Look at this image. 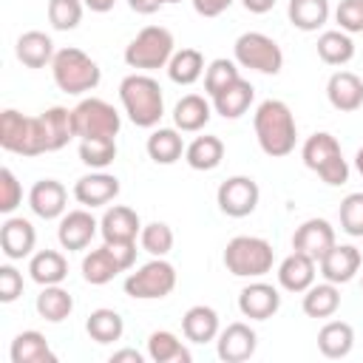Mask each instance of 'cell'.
<instances>
[{"label": "cell", "mask_w": 363, "mask_h": 363, "mask_svg": "<svg viewBox=\"0 0 363 363\" xmlns=\"http://www.w3.org/2000/svg\"><path fill=\"white\" fill-rule=\"evenodd\" d=\"M252 128H255V139H258V145H261V150L267 156L281 159V156H289L295 150L298 125H295V116H292V111H289L286 102H281V99H264L255 108Z\"/></svg>", "instance_id": "obj_1"}, {"label": "cell", "mask_w": 363, "mask_h": 363, "mask_svg": "<svg viewBox=\"0 0 363 363\" xmlns=\"http://www.w3.org/2000/svg\"><path fill=\"white\" fill-rule=\"evenodd\" d=\"M119 99L136 128H156L164 116V94L150 74H128L119 82Z\"/></svg>", "instance_id": "obj_2"}, {"label": "cell", "mask_w": 363, "mask_h": 363, "mask_svg": "<svg viewBox=\"0 0 363 363\" xmlns=\"http://www.w3.org/2000/svg\"><path fill=\"white\" fill-rule=\"evenodd\" d=\"M275 252L267 238L258 235H235L227 241L224 250V267L235 278H261L272 269Z\"/></svg>", "instance_id": "obj_3"}, {"label": "cell", "mask_w": 363, "mask_h": 363, "mask_svg": "<svg viewBox=\"0 0 363 363\" xmlns=\"http://www.w3.org/2000/svg\"><path fill=\"white\" fill-rule=\"evenodd\" d=\"M51 74H54V82L60 91L65 94H85V91H94L102 79V71L99 65L79 48L68 45V48H60L51 60Z\"/></svg>", "instance_id": "obj_4"}, {"label": "cell", "mask_w": 363, "mask_h": 363, "mask_svg": "<svg viewBox=\"0 0 363 363\" xmlns=\"http://www.w3.org/2000/svg\"><path fill=\"white\" fill-rule=\"evenodd\" d=\"M301 156H303V164L309 170H315L326 184L337 187V184H346L349 182V164L343 159V150H340V142L326 133V130H318L312 133L303 147H301Z\"/></svg>", "instance_id": "obj_5"}, {"label": "cell", "mask_w": 363, "mask_h": 363, "mask_svg": "<svg viewBox=\"0 0 363 363\" xmlns=\"http://www.w3.org/2000/svg\"><path fill=\"white\" fill-rule=\"evenodd\" d=\"M173 34L164 26H145L125 48V62L136 71H156L167 68L170 57L176 54L173 48Z\"/></svg>", "instance_id": "obj_6"}, {"label": "cell", "mask_w": 363, "mask_h": 363, "mask_svg": "<svg viewBox=\"0 0 363 363\" xmlns=\"http://www.w3.org/2000/svg\"><path fill=\"white\" fill-rule=\"evenodd\" d=\"M71 122H74V133L79 139H102V136L116 139V133L122 128L116 108L99 96H88V99L77 102L71 108Z\"/></svg>", "instance_id": "obj_7"}, {"label": "cell", "mask_w": 363, "mask_h": 363, "mask_svg": "<svg viewBox=\"0 0 363 363\" xmlns=\"http://www.w3.org/2000/svg\"><path fill=\"white\" fill-rule=\"evenodd\" d=\"M233 57L241 68H250V71H258V74H278L284 68V51L281 45L261 34V31H244L235 45H233Z\"/></svg>", "instance_id": "obj_8"}, {"label": "cell", "mask_w": 363, "mask_h": 363, "mask_svg": "<svg viewBox=\"0 0 363 363\" xmlns=\"http://www.w3.org/2000/svg\"><path fill=\"white\" fill-rule=\"evenodd\" d=\"M173 289H176V267L164 258H153L125 278V295L136 301H159L167 298Z\"/></svg>", "instance_id": "obj_9"}, {"label": "cell", "mask_w": 363, "mask_h": 363, "mask_svg": "<svg viewBox=\"0 0 363 363\" xmlns=\"http://www.w3.org/2000/svg\"><path fill=\"white\" fill-rule=\"evenodd\" d=\"M0 147L17 156H40L43 139L37 128V116H23L14 108H6L0 113Z\"/></svg>", "instance_id": "obj_10"}, {"label": "cell", "mask_w": 363, "mask_h": 363, "mask_svg": "<svg viewBox=\"0 0 363 363\" xmlns=\"http://www.w3.org/2000/svg\"><path fill=\"white\" fill-rule=\"evenodd\" d=\"M258 199H261L258 182L250 179V176H230V179H224L218 184V193H216L218 210L224 216H230V218L250 216L258 207Z\"/></svg>", "instance_id": "obj_11"}, {"label": "cell", "mask_w": 363, "mask_h": 363, "mask_svg": "<svg viewBox=\"0 0 363 363\" xmlns=\"http://www.w3.org/2000/svg\"><path fill=\"white\" fill-rule=\"evenodd\" d=\"M335 244H337V241H335V227H332L326 218H306V221L295 230V235H292V250L309 255V258L318 261V264H320V258H323Z\"/></svg>", "instance_id": "obj_12"}, {"label": "cell", "mask_w": 363, "mask_h": 363, "mask_svg": "<svg viewBox=\"0 0 363 363\" xmlns=\"http://www.w3.org/2000/svg\"><path fill=\"white\" fill-rule=\"evenodd\" d=\"M255 346H258V335L255 329H250V323H230L227 329L218 332L216 337V352L224 363H244L255 354Z\"/></svg>", "instance_id": "obj_13"}, {"label": "cell", "mask_w": 363, "mask_h": 363, "mask_svg": "<svg viewBox=\"0 0 363 363\" xmlns=\"http://www.w3.org/2000/svg\"><path fill=\"white\" fill-rule=\"evenodd\" d=\"M34 244H37V230L28 218H20V216H9L3 224H0V250L9 261H23L34 252Z\"/></svg>", "instance_id": "obj_14"}, {"label": "cell", "mask_w": 363, "mask_h": 363, "mask_svg": "<svg viewBox=\"0 0 363 363\" xmlns=\"http://www.w3.org/2000/svg\"><path fill=\"white\" fill-rule=\"evenodd\" d=\"M119 196V179L113 173H105V170H96V173H88L82 179H77L74 184V199L94 210V207H105L111 204L113 199Z\"/></svg>", "instance_id": "obj_15"}, {"label": "cell", "mask_w": 363, "mask_h": 363, "mask_svg": "<svg viewBox=\"0 0 363 363\" xmlns=\"http://www.w3.org/2000/svg\"><path fill=\"white\" fill-rule=\"evenodd\" d=\"M28 207H31L34 216H40L45 221L62 218L65 216V207H68V190L57 179H40L28 190Z\"/></svg>", "instance_id": "obj_16"}, {"label": "cell", "mask_w": 363, "mask_h": 363, "mask_svg": "<svg viewBox=\"0 0 363 363\" xmlns=\"http://www.w3.org/2000/svg\"><path fill=\"white\" fill-rule=\"evenodd\" d=\"M238 309L250 320H267L281 309V295L272 284L252 281L238 292Z\"/></svg>", "instance_id": "obj_17"}, {"label": "cell", "mask_w": 363, "mask_h": 363, "mask_svg": "<svg viewBox=\"0 0 363 363\" xmlns=\"http://www.w3.org/2000/svg\"><path fill=\"white\" fill-rule=\"evenodd\" d=\"M37 128H40V139H43V150L54 153L60 147H65L77 133H74V122H71V111L62 105H54L48 111H43L37 116Z\"/></svg>", "instance_id": "obj_18"}, {"label": "cell", "mask_w": 363, "mask_h": 363, "mask_svg": "<svg viewBox=\"0 0 363 363\" xmlns=\"http://www.w3.org/2000/svg\"><path fill=\"white\" fill-rule=\"evenodd\" d=\"M99 230V221L88 213V210H71L60 218V227H57V238L62 244V250L68 252H77V250H85L94 235Z\"/></svg>", "instance_id": "obj_19"}, {"label": "cell", "mask_w": 363, "mask_h": 363, "mask_svg": "<svg viewBox=\"0 0 363 363\" xmlns=\"http://www.w3.org/2000/svg\"><path fill=\"white\" fill-rule=\"evenodd\" d=\"M99 233L105 238V244H119V241H136V235L142 233V221L136 216V210L125 207V204H113L105 210V216L99 218Z\"/></svg>", "instance_id": "obj_20"}, {"label": "cell", "mask_w": 363, "mask_h": 363, "mask_svg": "<svg viewBox=\"0 0 363 363\" xmlns=\"http://www.w3.org/2000/svg\"><path fill=\"white\" fill-rule=\"evenodd\" d=\"M320 275L323 281L332 284H349L360 272V250L352 244H335L323 258H320Z\"/></svg>", "instance_id": "obj_21"}, {"label": "cell", "mask_w": 363, "mask_h": 363, "mask_svg": "<svg viewBox=\"0 0 363 363\" xmlns=\"http://www.w3.org/2000/svg\"><path fill=\"white\" fill-rule=\"evenodd\" d=\"M326 96L335 111L352 113L363 105V79L352 71H335L326 82Z\"/></svg>", "instance_id": "obj_22"}, {"label": "cell", "mask_w": 363, "mask_h": 363, "mask_svg": "<svg viewBox=\"0 0 363 363\" xmlns=\"http://www.w3.org/2000/svg\"><path fill=\"white\" fill-rule=\"evenodd\" d=\"M315 267L318 261H312L309 255L292 250L281 264H278V284L286 292H306L315 284Z\"/></svg>", "instance_id": "obj_23"}, {"label": "cell", "mask_w": 363, "mask_h": 363, "mask_svg": "<svg viewBox=\"0 0 363 363\" xmlns=\"http://www.w3.org/2000/svg\"><path fill=\"white\" fill-rule=\"evenodd\" d=\"M14 54H17V60L26 68H45V65H51V60H54L57 51H54V43H51V37L45 31L31 28V31H23L17 37Z\"/></svg>", "instance_id": "obj_24"}, {"label": "cell", "mask_w": 363, "mask_h": 363, "mask_svg": "<svg viewBox=\"0 0 363 363\" xmlns=\"http://www.w3.org/2000/svg\"><path fill=\"white\" fill-rule=\"evenodd\" d=\"M182 332L190 343H210L218 337V315L213 306H204V303H196L184 312L182 318Z\"/></svg>", "instance_id": "obj_25"}, {"label": "cell", "mask_w": 363, "mask_h": 363, "mask_svg": "<svg viewBox=\"0 0 363 363\" xmlns=\"http://www.w3.org/2000/svg\"><path fill=\"white\" fill-rule=\"evenodd\" d=\"M11 363H57V354L51 352L48 340L37 329H26L11 340L9 349Z\"/></svg>", "instance_id": "obj_26"}, {"label": "cell", "mask_w": 363, "mask_h": 363, "mask_svg": "<svg viewBox=\"0 0 363 363\" xmlns=\"http://www.w3.org/2000/svg\"><path fill=\"white\" fill-rule=\"evenodd\" d=\"M28 275L34 284L40 286H51V284H62L68 278V261L62 252L57 250H40L31 255L28 261Z\"/></svg>", "instance_id": "obj_27"}, {"label": "cell", "mask_w": 363, "mask_h": 363, "mask_svg": "<svg viewBox=\"0 0 363 363\" xmlns=\"http://www.w3.org/2000/svg\"><path fill=\"white\" fill-rule=\"evenodd\" d=\"M354 346V329L346 323V320H329L320 326L318 332V349L323 357L329 360H340L352 352Z\"/></svg>", "instance_id": "obj_28"}, {"label": "cell", "mask_w": 363, "mask_h": 363, "mask_svg": "<svg viewBox=\"0 0 363 363\" xmlns=\"http://www.w3.org/2000/svg\"><path fill=\"white\" fill-rule=\"evenodd\" d=\"M252 96H255V88L247 82V79H235L230 88H224L221 94L213 96V108L218 116L224 119H238L247 113V108L252 105Z\"/></svg>", "instance_id": "obj_29"}, {"label": "cell", "mask_w": 363, "mask_h": 363, "mask_svg": "<svg viewBox=\"0 0 363 363\" xmlns=\"http://www.w3.org/2000/svg\"><path fill=\"white\" fill-rule=\"evenodd\" d=\"M210 122V102L199 94H184L173 105V125L184 133H196Z\"/></svg>", "instance_id": "obj_30"}, {"label": "cell", "mask_w": 363, "mask_h": 363, "mask_svg": "<svg viewBox=\"0 0 363 363\" xmlns=\"http://www.w3.org/2000/svg\"><path fill=\"white\" fill-rule=\"evenodd\" d=\"M119 272H125L119 267V261L113 258V252L108 250V244H102L99 250H91L85 258H82V278L94 286H102V284H111Z\"/></svg>", "instance_id": "obj_31"}, {"label": "cell", "mask_w": 363, "mask_h": 363, "mask_svg": "<svg viewBox=\"0 0 363 363\" xmlns=\"http://www.w3.org/2000/svg\"><path fill=\"white\" fill-rule=\"evenodd\" d=\"M147 357L153 363H190L193 354L190 349L167 329H159V332H150L147 337Z\"/></svg>", "instance_id": "obj_32"}, {"label": "cell", "mask_w": 363, "mask_h": 363, "mask_svg": "<svg viewBox=\"0 0 363 363\" xmlns=\"http://www.w3.org/2000/svg\"><path fill=\"white\" fill-rule=\"evenodd\" d=\"M147 156L156 164H173L184 156V142L179 136V128H156L147 136Z\"/></svg>", "instance_id": "obj_33"}, {"label": "cell", "mask_w": 363, "mask_h": 363, "mask_svg": "<svg viewBox=\"0 0 363 363\" xmlns=\"http://www.w3.org/2000/svg\"><path fill=\"white\" fill-rule=\"evenodd\" d=\"M224 159V142L218 136H196L187 147H184V162L193 170H216Z\"/></svg>", "instance_id": "obj_34"}, {"label": "cell", "mask_w": 363, "mask_h": 363, "mask_svg": "<svg viewBox=\"0 0 363 363\" xmlns=\"http://www.w3.org/2000/svg\"><path fill=\"white\" fill-rule=\"evenodd\" d=\"M337 306H340V289L332 281L312 284L303 292V312L309 318H332L337 312Z\"/></svg>", "instance_id": "obj_35"}, {"label": "cell", "mask_w": 363, "mask_h": 363, "mask_svg": "<svg viewBox=\"0 0 363 363\" xmlns=\"http://www.w3.org/2000/svg\"><path fill=\"white\" fill-rule=\"evenodd\" d=\"M289 23L301 31H318L329 20V0H289Z\"/></svg>", "instance_id": "obj_36"}, {"label": "cell", "mask_w": 363, "mask_h": 363, "mask_svg": "<svg viewBox=\"0 0 363 363\" xmlns=\"http://www.w3.org/2000/svg\"><path fill=\"white\" fill-rule=\"evenodd\" d=\"M37 312L43 320L48 323H60L74 312V298L68 295V289H62L60 284L43 286V292L37 295Z\"/></svg>", "instance_id": "obj_37"}, {"label": "cell", "mask_w": 363, "mask_h": 363, "mask_svg": "<svg viewBox=\"0 0 363 363\" xmlns=\"http://www.w3.org/2000/svg\"><path fill=\"white\" fill-rule=\"evenodd\" d=\"M318 57L326 65H346L354 57V40L346 31H340V28L323 31L318 37Z\"/></svg>", "instance_id": "obj_38"}, {"label": "cell", "mask_w": 363, "mask_h": 363, "mask_svg": "<svg viewBox=\"0 0 363 363\" xmlns=\"http://www.w3.org/2000/svg\"><path fill=\"white\" fill-rule=\"evenodd\" d=\"M204 74V57L199 48H182L167 62V77L176 85H193Z\"/></svg>", "instance_id": "obj_39"}, {"label": "cell", "mask_w": 363, "mask_h": 363, "mask_svg": "<svg viewBox=\"0 0 363 363\" xmlns=\"http://www.w3.org/2000/svg\"><path fill=\"white\" fill-rule=\"evenodd\" d=\"M85 332H88L91 340H96V343H113V340L122 337L125 320H122V315H119L116 309H105V306H102V309H94V312L88 315Z\"/></svg>", "instance_id": "obj_40"}, {"label": "cell", "mask_w": 363, "mask_h": 363, "mask_svg": "<svg viewBox=\"0 0 363 363\" xmlns=\"http://www.w3.org/2000/svg\"><path fill=\"white\" fill-rule=\"evenodd\" d=\"M113 159H116V139L113 136L79 139V162L82 164H88L94 170H105Z\"/></svg>", "instance_id": "obj_41"}, {"label": "cell", "mask_w": 363, "mask_h": 363, "mask_svg": "<svg viewBox=\"0 0 363 363\" xmlns=\"http://www.w3.org/2000/svg\"><path fill=\"white\" fill-rule=\"evenodd\" d=\"M235 65H238V62L218 57V60H213V62L204 68V91H207V96H210V99H213L216 94H221L224 88H230V85L241 77Z\"/></svg>", "instance_id": "obj_42"}, {"label": "cell", "mask_w": 363, "mask_h": 363, "mask_svg": "<svg viewBox=\"0 0 363 363\" xmlns=\"http://www.w3.org/2000/svg\"><path fill=\"white\" fill-rule=\"evenodd\" d=\"M139 244L145 252H150L153 258H164L173 250V230L164 221H150L142 227L139 233Z\"/></svg>", "instance_id": "obj_43"}, {"label": "cell", "mask_w": 363, "mask_h": 363, "mask_svg": "<svg viewBox=\"0 0 363 363\" xmlns=\"http://www.w3.org/2000/svg\"><path fill=\"white\" fill-rule=\"evenodd\" d=\"M82 0H48V23L57 31H71L82 23Z\"/></svg>", "instance_id": "obj_44"}, {"label": "cell", "mask_w": 363, "mask_h": 363, "mask_svg": "<svg viewBox=\"0 0 363 363\" xmlns=\"http://www.w3.org/2000/svg\"><path fill=\"white\" fill-rule=\"evenodd\" d=\"M340 230L352 238H363V193H349L340 201Z\"/></svg>", "instance_id": "obj_45"}, {"label": "cell", "mask_w": 363, "mask_h": 363, "mask_svg": "<svg viewBox=\"0 0 363 363\" xmlns=\"http://www.w3.org/2000/svg\"><path fill=\"white\" fill-rule=\"evenodd\" d=\"M335 20H337L340 31L360 34L363 31V0H340L335 9Z\"/></svg>", "instance_id": "obj_46"}, {"label": "cell", "mask_w": 363, "mask_h": 363, "mask_svg": "<svg viewBox=\"0 0 363 363\" xmlns=\"http://www.w3.org/2000/svg\"><path fill=\"white\" fill-rule=\"evenodd\" d=\"M20 201H23V187H20L17 176L9 167H3L0 170V213L11 216L20 207Z\"/></svg>", "instance_id": "obj_47"}, {"label": "cell", "mask_w": 363, "mask_h": 363, "mask_svg": "<svg viewBox=\"0 0 363 363\" xmlns=\"http://www.w3.org/2000/svg\"><path fill=\"white\" fill-rule=\"evenodd\" d=\"M20 295H23V275L11 264H3L0 267V301L3 303H11Z\"/></svg>", "instance_id": "obj_48"}, {"label": "cell", "mask_w": 363, "mask_h": 363, "mask_svg": "<svg viewBox=\"0 0 363 363\" xmlns=\"http://www.w3.org/2000/svg\"><path fill=\"white\" fill-rule=\"evenodd\" d=\"M108 250L113 252V258L119 261L122 269H130L136 261V241H119V244H108Z\"/></svg>", "instance_id": "obj_49"}, {"label": "cell", "mask_w": 363, "mask_h": 363, "mask_svg": "<svg viewBox=\"0 0 363 363\" xmlns=\"http://www.w3.org/2000/svg\"><path fill=\"white\" fill-rule=\"evenodd\" d=\"M230 6H233V0H193L196 14H201V17H218Z\"/></svg>", "instance_id": "obj_50"}, {"label": "cell", "mask_w": 363, "mask_h": 363, "mask_svg": "<svg viewBox=\"0 0 363 363\" xmlns=\"http://www.w3.org/2000/svg\"><path fill=\"white\" fill-rule=\"evenodd\" d=\"M128 6L136 14H153V11H159V6H164V0H128Z\"/></svg>", "instance_id": "obj_51"}, {"label": "cell", "mask_w": 363, "mask_h": 363, "mask_svg": "<svg viewBox=\"0 0 363 363\" xmlns=\"http://www.w3.org/2000/svg\"><path fill=\"white\" fill-rule=\"evenodd\" d=\"M122 360H130V363H142V352L136 349H119L111 354V363H122Z\"/></svg>", "instance_id": "obj_52"}, {"label": "cell", "mask_w": 363, "mask_h": 363, "mask_svg": "<svg viewBox=\"0 0 363 363\" xmlns=\"http://www.w3.org/2000/svg\"><path fill=\"white\" fill-rule=\"evenodd\" d=\"M241 3H244V9L252 11V14H267V11L275 6V0H241Z\"/></svg>", "instance_id": "obj_53"}, {"label": "cell", "mask_w": 363, "mask_h": 363, "mask_svg": "<svg viewBox=\"0 0 363 363\" xmlns=\"http://www.w3.org/2000/svg\"><path fill=\"white\" fill-rule=\"evenodd\" d=\"M82 3H85L91 11L105 14V11H111V9H113V3H116V0H82Z\"/></svg>", "instance_id": "obj_54"}, {"label": "cell", "mask_w": 363, "mask_h": 363, "mask_svg": "<svg viewBox=\"0 0 363 363\" xmlns=\"http://www.w3.org/2000/svg\"><path fill=\"white\" fill-rule=\"evenodd\" d=\"M354 167H357V173L363 176V145H360L357 153H354Z\"/></svg>", "instance_id": "obj_55"}, {"label": "cell", "mask_w": 363, "mask_h": 363, "mask_svg": "<svg viewBox=\"0 0 363 363\" xmlns=\"http://www.w3.org/2000/svg\"><path fill=\"white\" fill-rule=\"evenodd\" d=\"M164 3H182V0H164Z\"/></svg>", "instance_id": "obj_56"}]
</instances>
